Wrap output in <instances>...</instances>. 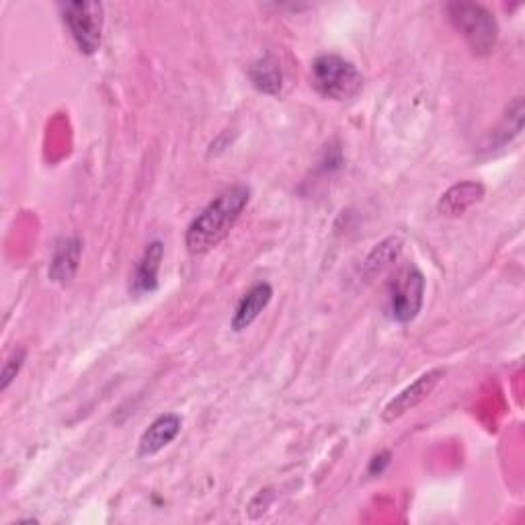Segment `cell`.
Listing matches in <instances>:
<instances>
[{"instance_id": "cell-1", "label": "cell", "mask_w": 525, "mask_h": 525, "mask_svg": "<svg viewBox=\"0 0 525 525\" xmlns=\"http://www.w3.org/2000/svg\"><path fill=\"white\" fill-rule=\"evenodd\" d=\"M251 201L247 185H232L218 193L187 228L185 247L191 255H206L230 234Z\"/></svg>"}, {"instance_id": "cell-2", "label": "cell", "mask_w": 525, "mask_h": 525, "mask_svg": "<svg viewBox=\"0 0 525 525\" xmlns=\"http://www.w3.org/2000/svg\"><path fill=\"white\" fill-rule=\"evenodd\" d=\"M310 85L322 99L345 103L363 91V74L343 56L322 54L310 66Z\"/></svg>"}, {"instance_id": "cell-3", "label": "cell", "mask_w": 525, "mask_h": 525, "mask_svg": "<svg viewBox=\"0 0 525 525\" xmlns=\"http://www.w3.org/2000/svg\"><path fill=\"white\" fill-rule=\"evenodd\" d=\"M452 25L464 35L470 50L476 56H489L499 39V25L495 15L482 5L450 3L446 7Z\"/></svg>"}, {"instance_id": "cell-4", "label": "cell", "mask_w": 525, "mask_h": 525, "mask_svg": "<svg viewBox=\"0 0 525 525\" xmlns=\"http://www.w3.org/2000/svg\"><path fill=\"white\" fill-rule=\"evenodd\" d=\"M425 302V275L413 263L402 265L388 284V314L398 325L413 322Z\"/></svg>"}, {"instance_id": "cell-5", "label": "cell", "mask_w": 525, "mask_h": 525, "mask_svg": "<svg viewBox=\"0 0 525 525\" xmlns=\"http://www.w3.org/2000/svg\"><path fill=\"white\" fill-rule=\"evenodd\" d=\"M60 13L78 52L85 56L97 54L103 39L105 7L101 3L78 0V3H62Z\"/></svg>"}, {"instance_id": "cell-6", "label": "cell", "mask_w": 525, "mask_h": 525, "mask_svg": "<svg viewBox=\"0 0 525 525\" xmlns=\"http://www.w3.org/2000/svg\"><path fill=\"white\" fill-rule=\"evenodd\" d=\"M443 376H446V372H443L441 368H435V370L419 376L411 386H407L405 390H402L400 394H396L388 402V405L382 411V419L386 423H394L400 417H405L409 411L417 409L421 402H425L431 396V392L439 386Z\"/></svg>"}, {"instance_id": "cell-7", "label": "cell", "mask_w": 525, "mask_h": 525, "mask_svg": "<svg viewBox=\"0 0 525 525\" xmlns=\"http://www.w3.org/2000/svg\"><path fill=\"white\" fill-rule=\"evenodd\" d=\"M183 419L175 413H165L156 417L138 441V458H152L163 452L181 433Z\"/></svg>"}, {"instance_id": "cell-8", "label": "cell", "mask_w": 525, "mask_h": 525, "mask_svg": "<svg viewBox=\"0 0 525 525\" xmlns=\"http://www.w3.org/2000/svg\"><path fill=\"white\" fill-rule=\"evenodd\" d=\"M165 257V245L160 240H152L150 245H146L142 257L138 259L132 281H130V292L134 296H146L158 290V271L160 263Z\"/></svg>"}, {"instance_id": "cell-9", "label": "cell", "mask_w": 525, "mask_h": 525, "mask_svg": "<svg viewBox=\"0 0 525 525\" xmlns=\"http://www.w3.org/2000/svg\"><path fill=\"white\" fill-rule=\"evenodd\" d=\"M271 298H273L271 284H267V281H259V284H255L236 304V310L230 320L232 331L242 333L245 329H249L261 316V312L271 304Z\"/></svg>"}, {"instance_id": "cell-10", "label": "cell", "mask_w": 525, "mask_h": 525, "mask_svg": "<svg viewBox=\"0 0 525 525\" xmlns=\"http://www.w3.org/2000/svg\"><path fill=\"white\" fill-rule=\"evenodd\" d=\"M484 197V187L476 181H462L450 187L446 193L439 197L437 210L441 216L458 218L464 212H468L474 204Z\"/></svg>"}, {"instance_id": "cell-11", "label": "cell", "mask_w": 525, "mask_h": 525, "mask_svg": "<svg viewBox=\"0 0 525 525\" xmlns=\"http://www.w3.org/2000/svg\"><path fill=\"white\" fill-rule=\"evenodd\" d=\"M80 255H83V242L76 236L62 238L54 249V257L50 263V279L62 286L70 284L80 267Z\"/></svg>"}, {"instance_id": "cell-12", "label": "cell", "mask_w": 525, "mask_h": 525, "mask_svg": "<svg viewBox=\"0 0 525 525\" xmlns=\"http://www.w3.org/2000/svg\"><path fill=\"white\" fill-rule=\"evenodd\" d=\"M247 74H249L251 85L263 95L275 97L281 93V89H284V72H281L279 62L271 54L255 60L249 66Z\"/></svg>"}, {"instance_id": "cell-13", "label": "cell", "mask_w": 525, "mask_h": 525, "mask_svg": "<svg viewBox=\"0 0 525 525\" xmlns=\"http://www.w3.org/2000/svg\"><path fill=\"white\" fill-rule=\"evenodd\" d=\"M402 245H405V242H402V238L398 236H390L382 240L380 245H376V249L368 255L366 263H363V273L368 277H376L382 271H386L400 257Z\"/></svg>"}, {"instance_id": "cell-14", "label": "cell", "mask_w": 525, "mask_h": 525, "mask_svg": "<svg viewBox=\"0 0 525 525\" xmlns=\"http://www.w3.org/2000/svg\"><path fill=\"white\" fill-rule=\"evenodd\" d=\"M523 130V101L517 97L511 105L509 111L503 119V126L497 130V144H507L515 136H519Z\"/></svg>"}, {"instance_id": "cell-15", "label": "cell", "mask_w": 525, "mask_h": 525, "mask_svg": "<svg viewBox=\"0 0 525 525\" xmlns=\"http://www.w3.org/2000/svg\"><path fill=\"white\" fill-rule=\"evenodd\" d=\"M25 359H27V351L23 347L15 349L3 366V372H0V390H9V386L15 382V378L19 376L21 368L25 366Z\"/></svg>"}, {"instance_id": "cell-16", "label": "cell", "mask_w": 525, "mask_h": 525, "mask_svg": "<svg viewBox=\"0 0 525 525\" xmlns=\"http://www.w3.org/2000/svg\"><path fill=\"white\" fill-rule=\"evenodd\" d=\"M388 464H390V454H388V452L376 456V458L372 460V464H370V474H374V476H376V474H382Z\"/></svg>"}]
</instances>
